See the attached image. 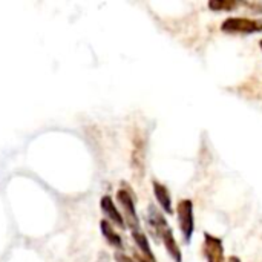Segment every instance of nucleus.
I'll use <instances>...</instances> for the list:
<instances>
[{"label": "nucleus", "mask_w": 262, "mask_h": 262, "mask_svg": "<svg viewBox=\"0 0 262 262\" xmlns=\"http://www.w3.org/2000/svg\"><path fill=\"white\" fill-rule=\"evenodd\" d=\"M149 224L152 227V230L161 238L169 256L173 259L175 262H183V255H181V250H180V246L173 236V232L172 229L169 227L166 218L163 216V213L155 207V206H149Z\"/></svg>", "instance_id": "nucleus-1"}, {"label": "nucleus", "mask_w": 262, "mask_h": 262, "mask_svg": "<svg viewBox=\"0 0 262 262\" xmlns=\"http://www.w3.org/2000/svg\"><path fill=\"white\" fill-rule=\"evenodd\" d=\"M239 3L235 0H210L209 8L212 11H232L238 6Z\"/></svg>", "instance_id": "nucleus-11"}, {"label": "nucleus", "mask_w": 262, "mask_h": 262, "mask_svg": "<svg viewBox=\"0 0 262 262\" xmlns=\"http://www.w3.org/2000/svg\"><path fill=\"white\" fill-rule=\"evenodd\" d=\"M100 207H101V212L106 215V218H107V221H109L111 224H114V226H117L118 229H123V230L127 229L126 221H124L121 212L117 209L114 200H112L109 195H104V196L100 200Z\"/></svg>", "instance_id": "nucleus-5"}, {"label": "nucleus", "mask_w": 262, "mask_h": 262, "mask_svg": "<svg viewBox=\"0 0 262 262\" xmlns=\"http://www.w3.org/2000/svg\"><path fill=\"white\" fill-rule=\"evenodd\" d=\"M135 261L137 262H150L149 259H146V258H144V256H143L140 252H137V253H135Z\"/></svg>", "instance_id": "nucleus-13"}, {"label": "nucleus", "mask_w": 262, "mask_h": 262, "mask_svg": "<svg viewBox=\"0 0 262 262\" xmlns=\"http://www.w3.org/2000/svg\"><path fill=\"white\" fill-rule=\"evenodd\" d=\"M178 226L183 233L186 243H190L193 230H195V218H193V203L192 200H181L177 206Z\"/></svg>", "instance_id": "nucleus-3"}, {"label": "nucleus", "mask_w": 262, "mask_h": 262, "mask_svg": "<svg viewBox=\"0 0 262 262\" xmlns=\"http://www.w3.org/2000/svg\"><path fill=\"white\" fill-rule=\"evenodd\" d=\"M117 200L123 209V218L126 221V226L130 229V230H137V229H141L140 227V220H138V215H137V210H135V198H134V193L129 187H121L118 192H117Z\"/></svg>", "instance_id": "nucleus-2"}, {"label": "nucleus", "mask_w": 262, "mask_h": 262, "mask_svg": "<svg viewBox=\"0 0 262 262\" xmlns=\"http://www.w3.org/2000/svg\"><path fill=\"white\" fill-rule=\"evenodd\" d=\"M132 238H134V241H135V244H137L140 253H141L146 259H149L150 262H157L155 261V255H154V252H152V249H150V246H149V239H147V236L144 235V232H143L141 229L132 230Z\"/></svg>", "instance_id": "nucleus-9"}, {"label": "nucleus", "mask_w": 262, "mask_h": 262, "mask_svg": "<svg viewBox=\"0 0 262 262\" xmlns=\"http://www.w3.org/2000/svg\"><path fill=\"white\" fill-rule=\"evenodd\" d=\"M259 46H261V49H262V40H261V41H259Z\"/></svg>", "instance_id": "nucleus-15"}, {"label": "nucleus", "mask_w": 262, "mask_h": 262, "mask_svg": "<svg viewBox=\"0 0 262 262\" xmlns=\"http://www.w3.org/2000/svg\"><path fill=\"white\" fill-rule=\"evenodd\" d=\"M227 262H241V261H239V259H238L236 256H230V258H229V261H227Z\"/></svg>", "instance_id": "nucleus-14"}, {"label": "nucleus", "mask_w": 262, "mask_h": 262, "mask_svg": "<svg viewBox=\"0 0 262 262\" xmlns=\"http://www.w3.org/2000/svg\"><path fill=\"white\" fill-rule=\"evenodd\" d=\"M152 187H154L155 198H157L158 204L161 206V209L167 215H172L173 213V207H172V196H170L169 189L164 184L158 183V181H152Z\"/></svg>", "instance_id": "nucleus-8"}, {"label": "nucleus", "mask_w": 262, "mask_h": 262, "mask_svg": "<svg viewBox=\"0 0 262 262\" xmlns=\"http://www.w3.org/2000/svg\"><path fill=\"white\" fill-rule=\"evenodd\" d=\"M100 229H101V233H103V236H104V239L112 246V247H115V249H123V238L114 230V227H112V224L107 221V220H101V223H100Z\"/></svg>", "instance_id": "nucleus-10"}, {"label": "nucleus", "mask_w": 262, "mask_h": 262, "mask_svg": "<svg viewBox=\"0 0 262 262\" xmlns=\"http://www.w3.org/2000/svg\"><path fill=\"white\" fill-rule=\"evenodd\" d=\"M221 29L229 34H253L261 32L262 21L247 17H229L223 21Z\"/></svg>", "instance_id": "nucleus-4"}, {"label": "nucleus", "mask_w": 262, "mask_h": 262, "mask_svg": "<svg viewBox=\"0 0 262 262\" xmlns=\"http://www.w3.org/2000/svg\"><path fill=\"white\" fill-rule=\"evenodd\" d=\"M204 255L207 262H226L223 241L210 233H204Z\"/></svg>", "instance_id": "nucleus-6"}, {"label": "nucleus", "mask_w": 262, "mask_h": 262, "mask_svg": "<svg viewBox=\"0 0 262 262\" xmlns=\"http://www.w3.org/2000/svg\"><path fill=\"white\" fill-rule=\"evenodd\" d=\"M115 261L117 262H137L134 258H129L127 255L121 253V252H117L115 253Z\"/></svg>", "instance_id": "nucleus-12"}, {"label": "nucleus", "mask_w": 262, "mask_h": 262, "mask_svg": "<svg viewBox=\"0 0 262 262\" xmlns=\"http://www.w3.org/2000/svg\"><path fill=\"white\" fill-rule=\"evenodd\" d=\"M144 158H146V143L143 137H135L132 149V169L134 173L143 177L144 173Z\"/></svg>", "instance_id": "nucleus-7"}]
</instances>
